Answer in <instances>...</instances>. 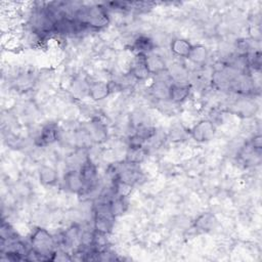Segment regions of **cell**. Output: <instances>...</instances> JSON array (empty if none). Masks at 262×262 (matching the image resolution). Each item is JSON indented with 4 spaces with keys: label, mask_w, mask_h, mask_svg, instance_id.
I'll return each mask as SVG.
<instances>
[{
    "label": "cell",
    "mask_w": 262,
    "mask_h": 262,
    "mask_svg": "<svg viewBox=\"0 0 262 262\" xmlns=\"http://www.w3.org/2000/svg\"><path fill=\"white\" fill-rule=\"evenodd\" d=\"M57 139V130L55 125L51 124V125H47L45 126L41 134L38 138L39 141V146H46V145H50L52 143H54Z\"/></svg>",
    "instance_id": "cell-8"
},
{
    "label": "cell",
    "mask_w": 262,
    "mask_h": 262,
    "mask_svg": "<svg viewBox=\"0 0 262 262\" xmlns=\"http://www.w3.org/2000/svg\"><path fill=\"white\" fill-rule=\"evenodd\" d=\"M189 91L187 84L174 83L168 87V97L174 103H181L188 96Z\"/></svg>",
    "instance_id": "cell-4"
},
{
    "label": "cell",
    "mask_w": 262,
    "mask_h": 262,
    "mask_svg": "<svg viewBox=\"0 0 262 262\" xmlns=\"http://www.w3.org/2000/svg\"><path fill=\"white\" fill-rule=\"evenodd\" d=\"M134 47L141 54H147L154 48V42L152 39L146 36H141L135 40Z\"/></svg>",
    "instance_id": "cell-11"
},
{
    "label": "cell",
    "mask_w": 262,
    "mask_h": 262,
    "mask_svg": "<svg viewBox=\"0 0 262 262\" xmlns=\"http://www.w3.org/2000/svg\"><path fill=\"white\" fill-rule=\"evenodd\" d=\"M89 96L93 101H101L106 98L110 92V85L104 82H94L89 86Z\"/></svg>",
    "instance_id": "cell-5"
},
{
    "label": "cell",
    "mask_w": 262,
    "mask_h": 262,
    "mask_svg": "<svg viewBox=\"0 0 262 262\" xmlns=\"http://www.w3.org/2000/svg\"><path fill=\"white\" fill-rule=\"evenodd\" d=\"M80 175L84 183V189L90 188L94 185L96 178H97V172H96V167L94 166V164L90 160H86L81 166L80 169Z\"/></svg>",
    "instance_id": "cell-3"
},
{
    "label": "cell",
    "mask_w": 262,
    "mask_h": 262,
    "mask_svg": "<svg viewBox=\"0 0 262 262\" xmlns=\"http://www.w3.org/2000/svg\"><path fill=\"white\" fill-rule=\"evenodd\" d=\"M64 181L67 187L74 192H81L84 187L83 180L81 178L80 172L78 171H71L68 172L64 176Z\"/></svg>",
    "instance_id": "cell-7"
},
{
    "label": "cell",
    "mask_w": 262,
    "mask_h": 262,
    "mask_svg": "<svg viewBox=\"0 0 262 262\" xmlns=\"http://www.w3.org/2000/svg\"><path fill=\"white\" fill-rule=\"evenodd\" d=\"M214 134H215V127L213 123L207 120L201 121L199 124H196L191 131L192 138L198 142L209 141L213 138Z\"/></svg>",
    "instance_id": "cell-2"
},
{
    "label": "cell",
    "mask_w": 262,
    "mask_h": 262,
    "mask_svg": "<svg viewBox=\"0 0 262 262\" xmlns=\"http://www.w3.org/2000/svg\"><path fill=\"white\" fill-rule=\"evenodd\" d=\"M192 48V45L185 39H174L171 42V50L174 54L181 56V57H187L189 55V52Z\"/></svg>",
    "instance_id": "cell-9"
},
{
    "label": "cell",
    "mask_w": 262,
    "mask_h": 262,
    "mask_svg": "<svg viewBox=\"0 0 262 262\" xmlns=\"http://www.w3.org/2000/svg\"><path fill=\"white\" fill-rule=\"evenodd\" d=\"M146 64L150 74H161L165 70L164 59L156 54H146Z\"/></svg>",
    "instance_id": "cell-6"
},
{
    "label": "cell",
    "mask_w": 262,
    "mask_h": 262,
    "mask_svg": "<svg viewBox=\"0 0 262 262\" xmlns=\"http://www.w3.org/2000/svg\"><path fill=\"white\" fill-rule=\"evenodd\" d=\"M39 176H40V181L45 185L53 184L57 178L55 170L52 169L51 167H43L40 170Z\"/></svg>",
    "instance_id": "cell-12"
},
{
    "label": "cell",
    "mask_w": 262,
    "mask_h": 262,
    "mask_svg": "<svg viewBox=\"0 0 262 262\" xmlns=\"http://www.w3.org/2000/svg\"><path fill=\"white\" fill-rule=\"evenodd\" d=\"M214 223H215V219H214L213 215L204 214V215L200 216L198 221L195 222V225L201 229H204V231H208V229H211V227L213 226Z\"/></svg>",
    "instance_id": "cell-13"
},
{
    "label": "cell",
    "mask_w": 262,
    "mask_h": 262,
    "mask_svg": "<svg viewBox=\"0 0 262 262\" xmlns=\"http://www.w3.org/2000/svg\"><path fill=\"white\" fill-rule=\"evenodd\" d=\"M208 57V50L205 46L202 45H195L192 46L189 55L187 58H189L191 61L195 63H203Z\"/></svg>",
    "instance_id": "cell-10"
},
{
    "label": "cell",
    "mask_w": 262,
    "mask_h": 262,
    "mask_svg": "<svg viewBox=\"0 0 262 262\" xmlns=\"http://www.w3.org/2000/svg\"><path fill=\"white\" fill-rule=\"evenodd\" d=\"M31 244L38 259H48L46 256L49 254L54 255L53 250L56 246L55 239L44 228L35 229L31 237Z\"/></svg>",
    "instance_id": "cell-1"
}]
</instances>
